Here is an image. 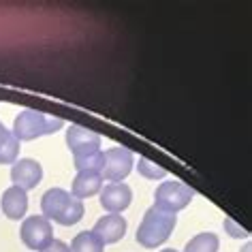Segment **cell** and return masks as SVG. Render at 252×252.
I'll return each mask as SVG.
<instances>
[{
	"label": "cell",
	"instance_id": "obj_1",
	"mask_svg": "<svg viewBox=\"0 0 252 252\" xmlns=\"http://www.w3.org/2000/svg\"><path fill=\"white\" fill-rule=\"evenodd\" d=\"M41 210L49 222L54 220L62 226L77 224L84 218V203L79 199H75L71 192H66L64 188H52V190L43 194Z\"/></svg>",
	"mask_w": 252,
	"mask_h": 252
},
{
	"label": "cell",
	"instance_id": "obj_2",
	"mask_svg": "<svg viewBox=\"0 0 252 252\" xmlns=\"http://www.w3.org/2000/svg\"><path fill=\"white\" fill-rule=\"evenodd\" d=\"M175 224H178V216L169 212H162L158 207H150L143 216L139 229H137V242L143 248H156V246L165 244L169 235L173 233Z\"/></svg>",
	"mask_w": 252,
	"mask_h": 252
},
{
	"label": "cell",
	"instance_id": "obj_3",
	"mask_svg": "<svg viewBox=\"0 0 252 252\" xmlns=\"http://www.w3.org/2000/svg\"><path fill=\"white\" fill-rule=\"evenodd\" d=\"M62 126H64V122H62L60 118H52V116H47V113L36 111V109H24L20 116L15 118V124H13L11 133L22 143V141H32L43 135H54Z\"/></svg>",
	"mask_w": 252,
	"mask_h": 252
},
{
	"label": "cell",
	"instance_id": "obj_4",
	"mask_svg": "<svg viewBox=\"0 0 252 252\" xmlns=\"http://www.w3.org/2000/svg\"><path fill=\"white\" fill-rule=\"evenodd\" d=\"M192 197L194 190L190 186L182 184V182H162L154 192V207L169 214H178L180 210L188 207Z\"/></svg>",
	"mask_w": 252,
	"mask_h": 252
},
{
	"label": "cell",
	"instance_id": "obj_5",
	"mask_svg": "<svg viewBox=\"0 0 252 252\" xmlns=\"http://www.w3.org/2000/svg\"><path fill=\"white\" fill-rule=\"evenodd\" d=\"M133 169V152L126 148H109L103 152L100 178L107 182H122Z\"/></svg>",
	"mask_w": 252,
	"mask_h": 252
},
{
	"label": "cell",
	"instance_id": "obj_6",
	"mask_svg": "<svg viewBox=\"0 0 252 252\" xmlns=\"http://www.w3.org/2000/svg\"><path fill=\"white\" fill-rule=\"evenodd\" d=\"M22 242L28 246L30 250H45L49 244L54 242V231L52 222L45 216H30L22 222Z\"/></svg>",
	"mask_w": 252,
	"mask_h": 252
},
{
	"label": "cell",
	"instance_id": "obj_7",
	"mask_svg": "<svg viewBox=\"0 0 252 252\" xmlns=\"http://www.w3.org/2000/svg\"><path fill=\"white\" fill-rule=\"evenodd\" d=\"M66 146L73 152V158H86L90 154L100 152V137L86 126L71 124L66 130Z\"/></svg>",
	"mask_w": 252,
	"mask_h": 252
},
{
	"label": "cell",
	"instance_id": "obj_8",
	"mask_svg": "<svg viewBox=\"0 0 252 252\" xmlns=\"http://www.w3.org/2000/svg\"><path fill=\"white\" fill-rule=\"evenodd\" d=\"M41 178H43L41 162H36L32 158H22V160L13 162V169H11L13 186L22 188V190H32V188L39 186Z\"/></svg>",
	"mask_w": 252,
	"mask_h": 252
},
{
	"label": "cell",
	"instance_id": "obj_9",
	"mask_svg": "<svg viewBox=\"0 0 252 252\" xmlns=\"http://www.w3.org/2000/svg\"><path fill=\"white\" fill-rule=\"evenodd\" d=\"M130 199H133V192L124 182H113V184H107L100 190V205L109 214L124 212L130 205Z\"/></svg>",
	"mask_w": 252,
	"mask_h": 252
},
{
	"label": "cell",
	"instance_id": "obj_10",
	"mask_svg": "<svg viewBox=\"0 0 252 252\" xmlns=\"http://www.w3.org/2000/svg\"><path fill=\"white\" fill-rule=\"evenodd\" d=\"M92 233L103 244H116L126 233V220H124V216H120V214H107V216L96 220Z\"/></svg>",
	"mask_w": 252,
	"mask_h": 252
},
{
	"label": "cell",
	"instance_id": "obj_11",
	"mask_svg": "<svg viewBox=\"0 0 252 252\" xmlns=\"http://www.w3.org/2000/svg\"><path fill=\"white\" fill-rule=\"evenodd\" d=\"M0 205H2V212L4 216L11 218V220H20L26 216V210H28V194L26 190L17 186H11L2 192V199H0Z\"/></svg>",
	"mask_w": 252,
	"mask_h": 252
},
{
	"label": "cell",
	"instance_id": "obj_12",
	"mask_svg": "<svg viewBox=\"0 0 252 252\" xmlns=\"http://www.w3.org/2000/svg\"><path fill=\"white\" fill-rule=\"evenodd\" d=\"M103 188V178L100 173H90V171H81L77 173V178L73 180V188H71V194L75 199H88L92 194L100 192Z\"/></svg>",
	"mask_w": 252,
	"mask_h": 252
},
{
	"label": "cell",
	"instance_id": "obj_13",
	"mask_svg": "<svg viewBox=\"0 0 252 252\" xmlns=\"http://www.w3.org/2000/svg\"><path fill=\"white\" fill-rule=\"evenodd\" d=\"M20 154V141L0 122V165H13Z\"/></svg>",
	"mask_w": 252,
	"mask_h": 252
},
{
	"label": "cell",
	"instance_id": "obj_14",
	"mask_svg": "<svg viewBox=\"0 0 252 252\" xmlns=\"http://www.w3.org/2000/svg\"><path fill=\"white\" fill-rule=\"evenodd\" d=\"M68 250L71 252H103L105 244L100 242L92 231H81V233H77V237L73 239Z\"/></svg>",
	"mask_w": 252,
	"mask_h": 252
},
{
	"label": "cell",
	"instance_id": "obj_15",
	"mask_svg": "<svg viewBox=\"0 0 252 252\" xmlns=\"http://www.w3.org/2000/svg\"><path fill=\"white\" fill-rule=\"evenodd\" d=\"M218 235L216 233H199L186 244L184 252H218Z\"/></svg>",
	"mask_w": 252,
	"mask_h": 252
},
{
	"label": "cell",
	"instance_id": "obj_16",
	"mask_svg": "<svg viewBox=\"0 0 252 252\" xmlns=\"http://www.w3.org/2000/svg\"><path fill=\"white\" fill-rule=\"evenodd\" d=\"M75 169L81 173V171H90V173H100L103 169V152H96V154H90L86 158H75Z\"/></svg>",
	"mask_w": 252,
	"mask_h": 252
},
{
	"label": "cell",
	"instance_id": "obj_17",
	"mask_svg": "<svg viewBox=\"0 0 252 252\" xmlns=\"http://www.w3.org/2000/svg\"><path fill=\"white\" fill-rule=\"evenodd\" d=\"M137 169H139V175H143V178L148 180H160L165 178L167 171L162 167H158L156 162H152L150 158H139V165H137Z\"/></svg>",
	"mask_w": 252,
	"mask_h": 252
},
{
	"label": "cell",
	"instance_id": "obj_18",
	"mask_svg": "<svg viewBox=\"0 0 252 252\" xmlns=\"http://www.w3.org/2000/svg\"><path fill=\"white\" fill-rule=\"evenodd\" d=\"M224 229L229 231V235H231V237H248V231L242 229V226H237L231 218H226V220H224Z\"/></svg>",
	"mask_w": 252,
	"mask_h": 252
},
{
	"label": "cell",
	"instance_id": "obj_19",
	"mask_svg": "<svg viewBox=\"0 0 252 252\" xmlns=\"http://www.w3.org/2000/svg\"><path fill=\"white\" fill-rule=\"evenodd\" d=\"M43 252H71V250H68V246L64 242H60V239H54V242L49 244Z\"/></svg>",
	"mask_w": 252,
	"mask_h": 252
},
{
	"label": "cell",
	"instance_id": "obj_20",
	"mask_svg": "<svg viewBox=\"0 0 252 252\" xmlns=\"http://www.w3.org/2000/svg\"><path fill=\"white\" fill-rule=\"evenodd\" d=\"M250 250H252V248H250V244H246V246H244V250H242V252H250Z\"/></svg>",
	"mask_w": 252,
	"mask_h": 252
},
{
	"label": "cell",
	"instance_id": "obj_21",
	"mask_svg": "<svg viewBox=\"0 0 252 252\" xmlns=\"http://www.w3.org/2000/svg\"><path fill=\"white\" fill-rule=\"evenodd\" d=\"M160 252H178V250H173V248H169V250H160Z\"/></svg>",
	"mask_w": 252,
	"mask_h": 252
}]
</instances>
